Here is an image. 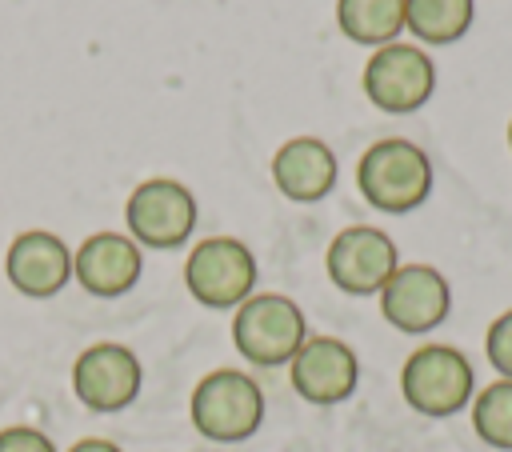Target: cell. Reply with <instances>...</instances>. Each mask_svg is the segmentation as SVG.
<instances>
[{
  "label": "cell",
  "mask_w": 512,
  "mask_h": 452,
  "mask_svg": "<svg viewBox=\"0 0 512 452\" xmlns=\"http://www.w3.org/2000/svg\"><path fill=\"white\" fill-rule=\"evenodd\" d=\"M360 196L380 212H412L432 192V160L420 144L388 136L376 140L356 164Z\"/></svg>",
  "instance_id": "cell-1"
},
{
  "label": "cell",
  "mask_w": 512,
  "mask_h": 452,
  "mask_svg": "<svg viewBox=\"0 0 512 452\" xmlns=\"http://www.w3.org/2000/svg\"><path fill=\"white\" fill-rule=\"evenodd\" d=\"M192 428L216 444L248 440L264 420V392L240 368H216L192 388Z\"/></svg>",
  "instance_id": "cell-2"
},
{
  "label": "cell",
  "mask_w": 512,
  "mask_h": 452,
  "mask_svg": "<svg viewBox=\"0 0 512 452\" xmlns=\"http://www.w3.org/2000/svg\"><path fill=\"white\" fill-rule=\"evenodd\" d=\"M400 392H404L408 408H416L420 416L444 420V416H456L472 400L476 376H472V364H468V356L460 348L424 344L404 360Z\"/></svg>",
  "instance_id": "cell-3"
},
{
  "label": "cell",
  "mask_w": 512,
  "mask_h": 452,
  "mask_svg": "<svg viewBox=\"0 0 512 452\" xmlns=\"http://www.w3.org/2000/svg\"><path fill=\"white\" fill-rule=\"evenodd\" d=\"M232 340H236L240 356L260 368L292 364V356L308 340L304 312L296 308V300H288L280 292H256L236 308Z\"/></svg>",
  "instance_id": "cell-4"
},
{
  "label": "cell",
  "mask_w": 512,
  "mask_h": 452,
  "mask_svg": "<svg viewBox=\"0 0 512 452\" xmlns=\"http://www.w3.org/2000/svg\"><path fill=\"white\" fill-rule=\"evenodd\" d=\"M184 284L204 308H240L256 288V256L236 236H208L192 248Z\"/></svg>",
  "instance_id": "cell-5"
},
{
  "label": "cell",
  "mask_w": 512,
  "mask_h": 452,
  "mask_svg": "<svg viewBox=\"0 0 512 452\" xmlns=\"http://www.w3.org/2000/svg\"><path fill=\"white\" fill-rule=\"evenodd\" d=\"M364 92L392 116L416 112L436 92V64L416 44H384L364 64Z\"/></svg>",
  "instance_id": "cell-6"
},
{
  "label": "cell",
  "mask_w": 512,
  "mask_h": 452,
  "mask_svg": "<svg viewBox=\"0 0 512 452\" xmlns=\"http://www.w3.org/2000/svg\"><path fill=\"white\" fill-rule=\"evenodd\" d=\"M328 276L340 292L348 296H380V288L388 284V276L400 268L396 244L388 232L372 228V224H352L344 232H336V240L328 244Z\"/></svg>",
  "instance_id": "cell-7"
},
{
  "label": "cell",
  "mask_w": 512,
  "mask_h": 452,
  "mask_svg": "<svg viewBox=\"0 0 512 452\" xmlns=\"http://www.w3.org/2000/svg\"><path fill=\"white\" fill-rule=\"evenodd\" d=\"M452 288L432 264H400L380 288V312L396 332L420 336L448 320Z\"/></svg>",
  "instance_id": "cell-8"
},
{
  "label": "cell",
  "mask_w": 512,
  "mask_h": 452,
  "mask_svg": "<svg viewBox=\"0 0 512 452\" xmlns=\"http://www.w3.org/2000/svg\"><path fill=\"white\" fill-rule=\"evenodd\" d=\"M124 220L132 240L148 248H180L196 228V200L176 180H144L128 196Z\"/></svg>",
  "instance_id": "cell-9"
},
{
  "label": "cell",
  "mask_w": 512,
  "mask_h": 452,
  "mask_svg": "<svg viewBox=\"0 0 512 452\" xmlns=\"http://www.w3.org/2000/svg\"><path fill=\"white\" fill-rule=\"evenodd\" d=\"M72 392L92 412H120L140 392V360L124 344H92L72 364Z\"/></svg>",
  "instance_id": "cell-10"
},
{
  "label": "cell",
  "mask_w": 512,
  "mask_h": 452,
  "mask_svg": "<svg viewBox=\"0 0 512 452\" xmlns=\"http://www.w3.org/2000/svg\"><path fill=\"white\" fill-rule=\"evenodd\" d=\"M288 372H292L296 396H304L308 404H340L356 392L360 360L336 336H308L292 356Z\"/></svg>",
  "instance_id": "cell-11"
},
{
  "label": "cell",
  "mask_w": 512,
  "mask_h": 452,
  "mask_svg": "<svg viewBox=\"0 0 512 452\" xmlns=\"http://www.w3.org/2000/svg\"><path fill=\"white\" fill-rule=\"evenodd\" d=\"M4 272H8L16 292H24L32 300H48L72 280V252L60 236L32 228L8 244Z\"/></svg>",
  "instance_id": "cell-12"
},
{
  "label": "cell",
  "mask_w": 512,
  "mask_h": 452,
  "mask_svg": "<svg viewBox=\"0 0 512 452\" xmlns=\"http://www.w3.org/2000/svg\"><path fill=\"white\" fill-rule=\"evenodd\" d=\"M140 248L132 236L120 232H96L80 244V252L72 256V276L80 280L84 292L92 296H124L136 280H140Z\"/></svg>",
  "instance_id": "cell-13"
},
{
  "label": "cell",
  "mask_w": 512,
  "mask_h": 452,
  "mask_svg": "<svg viewBox=\"0 0 512 452\" xmlns=\"http://www.w3.org/2000/svg\"><path fill=\"white\" fill-rule=\"evenodd\" d=\"M272 180L296 204L324 200L332 192V184H336V156H332V148L324 140L296 136V140H288V144L276 148V156H272Z\"/></svg>",
  "instance_id": "cell-14"
},
{
  "label": "cell",
  "mask_w": 512,
  "mask_h": 452,
  "mask_svg": "<svg viewBox=\"0 0 512 452\" xmlns=\"http://www.w3.org/2000/svg\"><path fill=\"white\" fill-rule=\"evenodd\" d=\"M336 24L352 44H396L404 28V0H336Z\"/></svg>",
  "instance_id": "cell-15"
},
{
  "label": "cell",
  "mask_w": 512,
  "mask_h": 452,
  "mask_svg": "<svg viewBox=\"0 0 512 452\" xmlns=\"http://www.w3.org/2000/svg\"><path fill=\"white\" fill-rule=\"evenodd\" d=\"M476 16V0H404V28L420 44H456Z\"/></svg>",
  "instance_id": "cell-16"
},
{
  "label": "cell",
  "mask_w": 512,
  "mask_h": 452,
  "mask_svg": "<svg viewBox=\"0 0 512 452\" xmlns=\"http://www.w3.org/2000/svg\"><path fill=\"white\" fill-rule=\"evenodd\" d=\"M472 428L488 448L512 452V380H492L472 396Z\"/></svg>",
  "instance_id": "cell-17"
},
{
  "label": "cell",
  "mask_w": 512,
  "mask_h": 452,
  "mask_svg": "<svg viewBox=\"0 0 512 452\" xmlns=\"http://www.w3.org/2000/svg\"><path fill=\"white\" fill-rule=\"evenodd\" d=\"M484 352H488V364L500 372V380H512V308L500 312V316L488 324Z\"/></svg>",
  "instance_id": "cell-18"
},
{
  "label": "cell",
  "mask_w": 512,
  "mask_h": 452,
  "mask_svg": "<svg viewBox=\"0 0 512 452\" xmlns=\"http://www.w3.org/2000/svg\"><path fill=\"white\" fill-rule=\"evenodd\" d=\"M0 452H56V444H52L40 428L12 424V428L0 432Z\"/></svg>",
  "instance_id": "cell-19"
},
{
  "label": "cell",
  "mask_w": 512,
  "mask_h": 452,
  "mask_svg": "<svg viewBox=\"0 0 512 452\" xmlns=\"http://www.w3.org/2000/svg\"><path fill=\"white\" fill-rule=\"evenodd\" d=\"M68 452H124V448H116L112 440H100V436H88V440H76Z\"/></svg>",
  "instance_id": "cell-20"
},
{
  "label": "cell",
  "mask_w": 512,
  "mask_h": 452,
  "mask_svg": "<svg viewBox=\"0 0 512 452\" xmlns=\"http://www.w3.org/2000/svg\"><path fill=\"white\" fill-rule=\"evenodd\" d=\"M508 148H512V120H508Z\"/></svg>",
  "instance_id": "cell-21"
}]
</instances>
